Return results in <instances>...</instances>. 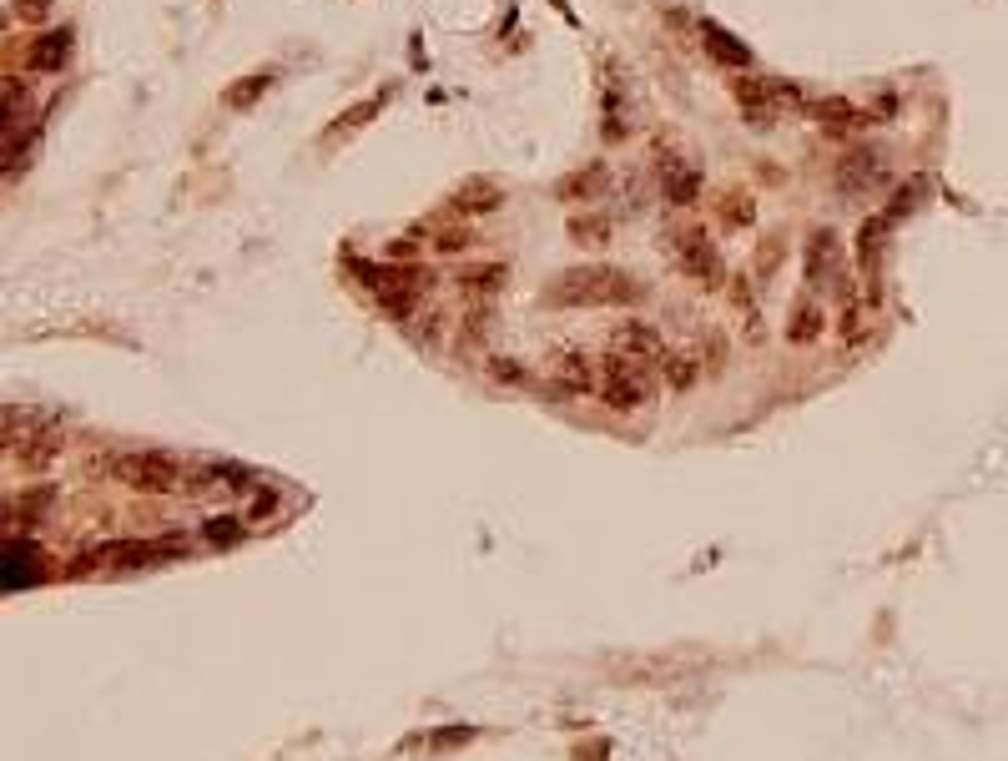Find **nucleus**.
<instances>
[{"instance_id":"1","label":"nucleus","mask_w":1008,"mask_h":761,"mask_svg":"<svg viewBox=\"0 0 1008 761\" xmlns=\"http://www.w3.org/2000/svg\"><path fill=\"white\" fill-rule=\"evenodd\" d=\"M641 298V283L610 263H575L540 288L545 308H625Z\"/></svg>"},{"instance_id":"2","label":"nucleus","mask_w":1008,"mask_h":761,"mask_svg":"<svg viewBox=\"0 0 1008 761\" xmlns=\"http://www.w3.org/2000/svg\"><path fill=\"white\" fill-rule=\"evenodd\" d=\"M615 414H630V409H646L651 404V394H656V384H651V373L636 363V358H620V353H610L605 363H600V389H595Z\"/></svg>"},{"instance_id":"3","label":"nucleus","mask_w":1008,"mask_h":761,"mask_svg":"<svg viewBox=\"0 0 1008 761\" xmlns=\"http://www.w3.org/2000/svg\"><path fill=\"white\" fill-rule=\"evenodd\" d=\"M111 474L126 484V489H137V494H172L177 484H182V469H177V459H167V454H157V449H142V454H121L116 464H111Z\"/></svg>"},{"instance_id":"4","label":"nucleus","mask_w":1008,"mask_h":761,"mask_svg":"<svg viewBox=\"0 0 1008 761\" xmlns=\"http://www.w3.org/2000/svg\"><path fill=\"white\" fill-rule=\"evenodd\" d=\"M671 247H676V268H681L691 283L716 288V283L726 278V273H721V252L711 247L706 227H676V232H671Z\"/></svg>"},{"instance_id":"5","label":"nucleus","mask_w":1008,"mask_h":761,"mask_svg":"<svg viewBox=\"0 0 1008 761\" xmlns=\"http://www.w3.org/2000/svg\"><path fill=\"white\" fill-rule=\"evenodd\" d=\"M731 96L741 101V111L767 116V111H777V106H792L802 91H797V81H782V76H741V81L731 86Z\"/></svg>"},{"instance_id":"6","label":"nucleus","mask_w":1008,"mask_h":761,"mask_svg":"<svg viewBox=\"0 0 1008 761\" xmlns=\"http://www.w3.org/2000/svg\"><path fill=\"white\" fill-rule=\"evenodd\" d=\"M56 454H61V434H56L51 424H31L21 439L6 444V459H11L16 469H31V474H41L46 464H56Z\"/></svg>"},{"instance_id":"7","label":"nucleus","mask_w":1008,"mask_h":761,"mask_svg":"<svg viewBox=\"0 0 1008 761\" xmlns=\"http://www.w3.org/2000/svg\"><path fill=\"white\" fill-rule=\"evenodd\" d=\"M550 384H555V394H595L600 389V373H595V363L580 348H555Z\"/></svg>"},{"instance_id":"8","label":"nucleus","mask_w":1008,"mask_h":761,"mask_svg":"<svg viewBox=\"0 0 1008 761\" xmlns=\"http://www.w3.org/2000/svg\"><path fill=\"white\" fill-rule=\"evenodd\" d=\"M842 283V247L832 227H817L807 237V288H832Z\"/></svg>"},{"instance_id":"9","label":"nucleus","mask_w":1008,"mask_h":761,"mask_svg":"<svg viewBox=\"0 0 1008 761\" xmlns=\"http://www.w3.org/2000/svg\"><path fill=\"white\" fill-rule=\"evenodd\" d=\"M888 217H867L857 232V268L867 278V308H877V273H882V242H888Z\"/></svg>"},{"instance_id":"10","label":"nucleus","mask_w":1008,"mask_h":761,"mask_svg":"<svg viewBox=\"0 0 1008 761\" xmlns=\"http://www.w3.org/2000/svg\"><path fill=\"white\" fill-rule=\"evenodd\" d=\"M610 353L646 363V358H661V353H666V343H661V333H656L651 323H641V318H625V323H615V328H610Z\"/></svg>"},{"instance_id":"11","label":"nucleus","mask_w":1008,"mask_h":761,"mask_svg":"<svg viewBox=\"0 0 1008 761\" xmlns=\"http://www.w3.org/2000/svg\"><path fill=\"white\" fill-rule=\"evenodd\" d=\"M499 207H504V187L489 182V177H474V182L454 187V197H449V212H459L464 222L489 217V212H499Z\"/></svg>"},{"instance_id":"12","label":"nucleus","mask_w":1008,"mask_h":761,"mask_svg":"<svg viewBox=\"0 0 1008 761\" xmlns=\"http://www.w3.org/2000/svg\"><path fill=\"white\" fill-rule=\"evenodd\" d=\"M504 283H510V263H499V258L474 263V268L459 273V293H464L469 303H489V298H499Z\"/></svg>"},{"instance_id":"13","label":"nucleus","mask_w":1008,"mask_h":761,"mask_svg":"<svg viewBox=\"0 0 1008 761\" xmlns=\"http://www.w3.org/2000/svg\"><path fill=\"white\" fill-rule=\"evenodd\" d=\"M661 192H666L671 207H691V202L701 197V172L666 152V157H661Z\"/></svg>"},{"instance_id":"14","label":"nucleus","mask_w":1008,"mask_h":761,"mask_svg":"<svg viewBox=\"0 0 1008 761\" xmlns=\"http://www.w3.org/2000/svg\"><path fill=\"white\" fill-rule=\"evenodd\" d=\"M701 373H706V363H701L696 348H666V353H661V378H666V389L686 394V389L701 384Z\"/></svg>"},{"instance_id":"15","label":"nucleus","mask_w":1008,"mask_h":761,"mask_svg":"<svg viewBox=\"0 0 1008 761\" xmlns=\"http://www.w3.org/2000/svg\"><path fill=\"white\" fill-rule=\"evenodd\" d=\"M812 116H817V126H827V132H837V137H852V132H862V126H867V116H862L847 96L812 101Z\"/></svg>"},{"instance_id":"16","label":"nucleus","mask_w":1008,"mask_h":761,"mask_svg":"<svg viewBox=\"0 0 1008 761\" xmlns=\"http://www.w3.org/2000/svg\"><path fill=\"white\" fill-rule=\"evenodd\" d=\"M701 41H706V51H711V61H721V66H751V46L746 41H736L726 26H716V21H701Z\"/></svg>"},{"instance_id":"17","label":"nucleus","mask_w":1008,"mask_h":761,"mask_svg":"<svg viewBox=\"0 0 1008 761\" xmlns=\"http://www.w3.org/2000/svg\"><path fill=\"white\" fill-rule=\"evenodd\" d=\"M822 328H827L822 303H817V298H802V303L792 308V318H787V343L807 348V343H817V338H822Z\"/></svg>"},{"instance_id":"18","label":"nucleus","mask_w":1008,"mask_h":761,"mask_svg":"<svg viewBox=\"0 0 1008 761\" xmlns=\"http://www.w3.org/2000/svg\"><path fill=\"white\" fill-rule=\"evenodd\" d=\"M268 91H273V71H252V76H242V81H232L222 91V106L227 111H247V106H258Z\"/></svg>"},{"instance_id":"19","label":"nucleus","mask_w":1008,"mask_h":761,"mask_svg":"<svg viewBox=\"0 0 1008 761\" xmlns=\"http://www.w3.org/2000/svg\"><path fill=\"white\" fill-rule=\"evenodd\" d=\"M389 106V91H373V96H363L358 106H348L333 126H328V142H338V137H348V132H358V126H368L378 111H384Z\"/></svg>"},{"instance_id":"20","label":"nucleus","mask_w":1008,"mask_h":761,"mask_svg":"<svg viewBox=\"0 0 1008 761\" xmlns=\"http://www.w3.org/2000/svg\"><path fill=\"white\" fill-rule=\"evenodd\" d=\"M46 504H51V489H31V494H16L6 499V530H31L36 520H46Z\"/></svg>"},{"instance_id":"21","label":"nucleus","mask_w":1008,"mask_h":761,"mask_svg":"<svg viewBox=\"0 0 1008 761\" xmlns=\"http://www.w3.org/2000/svg\"><path fill=\"white\" fill-rule=\"evenodd\" d=\"M66 56H71V36H66V31H46V36H36V46H31V66H36V71H61Z\"/></svg>"},{"instance_id":"22","label":"nucleus","mask_w":1008,"mask_h":761,"mask_svg":"<svg viewBox=\"0 0 1008 761\" xmlns=\"http://www.w3.org/2000/svg\"><path fill=\"white\" fill-rule=\"evenodd\" d=\"M877 172V152H867V147H857L852 157H842V167H837V182H842V192H857V187H867V177Z\"/></svg>"},{"instance_id":"23","label":"nucleus","mask_w":1008,"mask_h":761,"mask_svg":"<svg viewBox=\"0 0 1008 761\" xmlns=\"http://www.w3.org/2000/svg\"><path fill=\"white\" fill-rule=\"evenodd\" d=\"M605 177H610V172H605L600 162H590L585 172H570L555 192H560V197H600V192H605Z\"/></svg>"},{"instance_id":"24","label":"nucleus","mask_w":1008,"mask_h":761,"mask_svg":"<svg viewBox=\"0 0 1008 761\" xmlns=\"http://www.w3.org/2000/svg\"><path fill=\"white\" fill-rule=\"evenodd\" d=\"M610 232H615V227H610V217H595V212H590V217H585V212H580V217H570V242H580V247H605V242H610Z\"/></svg>"},{"instance_id":"25","label":"nucleus","mask_w":1008,"mask_h":761,"mask_svg":"<svg viewBox=\"0 0 1008 761\" xmlns=\"http://www.w3.org/2000/svg\"><path fill=\"white\" fill-rule=\"evenodd\" d=\"M489 318H494V308H489V303H464L459 348H479V343H484V333H489Z\"/></svg>"},{"instance_id":"26","label":"nucleus","mask_w":1008,"mask_h":761,"mask_svg":"<svg viewBox=\"0 0 1008 761\" xmlns=\"http://www.w3.org/2000/svg\"><path fill=\"white\" fill-rule=\"evenodd\" d=\"M716 212H721V222H726V227H746L756 207H751V197H746L741 187H731V192H726V197L716 202Z\"/></svg>"},{"instance_id":"27","label":"nucleus","mask_w":1008,"mask_h":761,"mask_svg":"<svg viewBox=\"0 0 1008 761\" xmlns=\"http://www.w3.org/2000/svg\"><path fill=\"white\" fill-rule=\"evenodd\" d=\"M31 106V86L26 81H16V76H6V126L16 132V116Z\"/></svg>"},{"instance_id":"28","label":"nucleus","mask_w":1008,"mask_h":761,"mask_svg":"<svg viewBox=\"0 0 1008 761\" xmlns=\"http://www.w3.org/2000/svg\"><path fill=\"white\" fill-rule=\"evenodd\" d=\"M489 378L494 384H525V368L515 358H489Z\"/></svg>"},{"instance_id":"29","label":"nucleus","mask_w":1008,"mask_h":761,"mask_svg":"<svg viewBox=\"0 0 1008 761\" xmlns=\"http://www.w3.org/2000/svg\"><path fill=\"white\" fill-rule=\"evenodd\" d=\"M701 363H706V373H716V368L726 363V338H721V333H706V338H701Z\"/></svg>"},{"instance_id":"30","label":"nucleus","mask_w":1008,"mask_h":761,"mask_svg":"<svg viewBox=\"0 0 1008 761\" xmlns=\"http://www.w3.org/2000/svg\"><path fill=\"white\" fill-rule=\"evenodd\" d=\"M772 273H777V242L767 237L762 252H756V278H772Z\"/></svg>"},{"instance_id":"31","label":"nucleus","mask_w":1008,"mask_h":761,"mask_svg":"<svg viewBox=\"0 0 1008 761\" xmlns=\"http://www.w3.org/2000/svg\"><path fill=\"white\" fill-rule=\"evenodd\" d=\"M16 16L21 21H46L51 16V0H16Z\"/></svg>"},{"instance_id":"32","label":"nucleus","mask_w":1008,"mask_h":761,"mask_svg":"<svg viewBox=\"0 0 1008 761\" xmlns=\"http://www.w3.org/2000/svg\"><path fill=\"white\" fill-rule=\"evenodd\" d=\"M202 535H207V540H217V545H222V540H237V520H207V525H202Z\"/></svg>"},{"instance_id":"33","label":"nucleus","mask_w":1008,"mask_h":761,"mask_svg":"<svg viewBox=\"0 0 1008 761\" xmlns=\"http://www.w3.org/2000/svg\"><path fill=\"white\" fill-rule=\"evenodd\" d=\"M439 247H444V252H459V247H469V227H444V232H439Z\"/></svg>"},{"instance_id":"34","label":"nucleus","mask_w":1008,"mask_h":761,"mask_svg":"<svg viewBox=\"0 0 1008 761\" xmlns=\"http://www.w3.org/2000/svg\"><path fill=\"white\" fill-rule=\"evenodd\" d=\"M273 510H278V494H273V489H263L258 499H252V510H247V515H252V520H268Z\"/></svg>"},{"instance_id":"35","label":"nucleus","mask_w":1008,"mask_h":761,"mask_svg":"<svg viewBox=\"0 0 1008 761\" xmlns=\"http://www.w3.org/2000/svg\"><path fill=\"white\" fill-rule=\"evenodd\" d=\"M474 731L469 726H444V731H434V746H454V741H469Z\"/></svg>"}]
</instances>
